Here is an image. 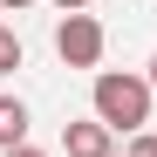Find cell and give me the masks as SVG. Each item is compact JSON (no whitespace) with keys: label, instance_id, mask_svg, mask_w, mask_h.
Wrapping results in <instances>:
<instances>
[{"label":"cell","instance_id":"1","mask_svg":"<svg viewBox=\"0 0 157 157\" xmlns=\"http://www.w3.org/2000/svg\"><path fill=\"white\" fill-rule=\"evenodd\" d=\"M150 82L144 75H130V68H102L96 75V89H89V102H96V123H109L116 137H137V130L150 123Z\"/></svg>","mask_w":157,"mask_h":157},{"label":"cell","instance_id":"7","mask_svg":"<svg viewBox=\"0 0 157 157\" xmlns=\"http://www.w3.org/2000/svg\"><path fill=\"white\" fill-rule=\"evenodd\" d=\"M55 7H62V14H89V0H55Z\"/></svg>","mask_w":157,"mask_h":157},{"label":"cell","instance_id":"11","mask_svg":"<svg viewBox=\"0 0 157 157\" xmlns=\"http://www.w3.org/2000/svg\"><path fill=\"white\" fill-rule=\"evenodd\" d=\"M0 28H7V21H0Z\"/></svg>","mask_w":157,"mask_h":157},{"label":"cell","instance_id":"3","mask_svg":"<svg viewBox=\"0 0 157 157\" xmlns=\"http://www.w3.org/2000/svg\"><path fill=\"white\" fill-rule=\"evenodd\" d=\"M62 150H68V157H116V130H109V123H96V116L62 123Z\"/></svg>","mask_w":157,"mask_h":157},{"label":"cell","instance_id":"8","mask_svg":"<svg viewBox=\"0 0 157 157\" xmlns=\"http://www.w3.org/2000/svg\"><path fill=\"white\" fill-rule=\"evenodd\" d=\"M21 7H34V0H0V14H21Z\"/></svg>","mask_w":157,"mask_h":157},{"label":"cell","instance_id":"6","mask_svg":"<svg viewBox=\"0 0 157 157\" xmlns=\"http://www.w3.org/2000/svg\"><path fill=\"white\" fill-rule=\"evenodd\" d=\"M123 157H157V130H137V137H130V150Z\"/></svg>","mask_w":157,"mask_h":157},{"label":"cell","instance_id":"5","mask_svg":"<svg viewBox=\"0 0 157 157\" xmlns=\"http://www.w3.org/2000/svg\"><path fill=\"white\" fill-rule=\"evenodd\" d=\"M21 62H28V48H21V34H14V28H0V75H14Z\"/></svg>","mask_w":157,"mask_h":157},{"label":"cell","instance_id":"2","mask_svg":"<svg viewBox=\"0 0 157 157\" xmlns=\"http://www.w3.org/2000/svg\"><path fill=\"white\" fill-rule=\"evenodd\" d=\"M102 48H109V34H102L96 14H62L55 21V55H62V68H96Z\"/></svg>","mask_w":157,"mask_h":157},{"label":"cell","instance_id":"9","mask_svg":"<svg viewBox=\"0 0 157 157\" xmlns=\"http://www.w3.org/2000/svg\"><path fill=\"white\" fill-rule=\"evenodd\" d=\"M7 157H48V150H34V144H21V150H7Z\"/></svg>","mask_w":157,"mask_h":157},{"label":"cell","instance_id":"4","mask_svg":"<svg viewBox=\"0 0 157 157\" xmlns=\"http://www.w3.org/2000/svg\"><path fill=\"white\" fill-rule=\"evenodd\" d=\"M21 144H28V102L0 96V150H21Z\"/></svg>","mask_w":157,"mask_h":157},{"label":"cell","instance_id":"10","mask_svg":"<svg viewBox=\"0 0 157 157\" xmlns=\"http://www.w3.org/2000/svg\"><path fill=\"white\" fill-rule=\"evenodd\" d=\"M144 82H150V89H157V55H150V68H144Z\"/></svg>","mask_w":157,"mask_h":157}]
</instances>
